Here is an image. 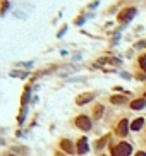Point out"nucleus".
<instances>
[{
	"label": "nucleus",
	"instance_id": "9",
	"mask_svg": "<svg viewBox=\"0 0 146 156\" xmlns=\"http://www.w3.org/2000/svg\"><path fill=\"white\" fill-rule=\"evenodd\" d=\"M93 100V94H89V93H86V94H81V96L78 98V105H84V103H88Z\"/></svg>",
	"mask_w": 146,
	"mask_h": 156
},
{
	"label": "nucleus",
	"instance_id": "3",
	"mask_svg": "<svg viewBox=\"0 0 146 156\" xmlns=\"http://www.w3.org/2000/svg\"><path fill=\"white\" fill-rule=\"evenodd\" d=\"M134 14H136V9H124V11L119 14V21L120 22H127V21H131L132 17H134Z\"/></svg>",
	"mask_w": 146,
	"mask_h": 156
},
{
	"label": "nucleus",
	"instance_id": "6",
	"mask_svg": "<svg viewBox=\"0 0 146 156\" xmlns=\"http://www.w3.org/2000/svg\"><path fill=\"white\" fill-rule=\"evenodd\" d=\"M60 148H62L64 151H67V153H74V146H72V142H71V141H67V139H64L62 142H60Z\"/></svg>",
	"mask_w": 146,
	"mask_h": 156
},
{
	"label": "nucleus",
	"instance_id": "2",
	"mask_svg": "<svg viewBox=\"0 0 146 156\" xmlns=\"http://www.w3.org/2000/svg\"><path fill=\"white\" fill-rule=\"evenodd\" d=\"M76 125H78L79 129H83V130H89V129H91V120H89L88 117L81 115V117L76 119Z\"/></svg>",
	"mask_w": 146,
	"mask_h": 156
},
{
	"label": "nucleus",
	"instance_id": "4",
	"mask_svg": "<svg viewBox=\"0 0 146 156\" xmlns=\"http://www.w3.org/2000/svg\"><path fill=\"white\" fill-rule=\"evenodd\" d=\"M127 124H129V122H127V120H120V122H119V127H117V134H119V135H125V134H127V129H129V125H127Z\"/></svg>",
	"mask_w": 146,
	"mask_h": 156
},
{
	"label": "nucleus",
	"instance_id": "1",
	"mask_svg": "<svg viewBox=\"0 0 146 156\" xmlns=\"http://www.w3.org/2000/svg\"><path fill=\"white\" fill-rule=\"evenodd\" d=\"M131 144L127 142H120L119 146H115L114 149H112V156H129L131 154Z\"/></svg>",
	"mask_w": 146,
	"mask_h": 156
},
{
	"label": "nucleus",
	"instance_id": "7",
	"mask_svg": "<svg viewBox=\"0 0 146 156\" xmlns=\"http://www.w3.org/2000/svg\"><path fill=\"white\" fill-rule=\"evenodd\" d=\"M146 107V100H136V101L131 103V108L132 110H141V108Z\"/></svg>",
	"mask_w": 146,
	"mask_h": 156
},
{
	"label": "nucleus",
	"instance_id": "15",
	"mask_svg": "<svg viewBox=\"0 0 146 156\" xmlns=\"http://www.w3.org/2000/svg\"><path fill=\"white\" fill-rule=\"evenodd\" d=\"M55 156H64V154H62V153H57V154H55Z\"/></svg>",
	"mask_w": 146,
	"mask_h": 156
},
{
	"label": "nucleus",
	"instance_id": "10",
	"mask_svg": "<svg viewBox=\"0 0 146 156\" xmlns=\"http://www.w3.org/2000/svg\"><path fill=\"white\" fill-rule=\"evenodd\" d=\"M143 124H144V120H143V119H136L134 122L131 124V129H132V130H139L141 127H143Z\"/></svg>",
	"mask_w": 146,
	"mask_h": 156
},
{
	"label": "nucleus",
	"instance_id": "13",
	"mask_svg": "<svg viewBox=\"0 0 146 156\" xmlns=\"http://www.w3.org/2000/svg\"><path fill=\"white\" fill-rule=\"evenodd\" d=\"M139 64H141V69H143V70L146 72V55H143V57H141Z\"/></svg>",
	"mask_w": 146,
	"mask_h": 156
},
{
	"label": "nucleus",
	"instance_id": "5",
	"mask_svg": "<svg viewBox=\"0 0 146 156\" xmlns=\"http://www.w3.org/2000/svg\"><path fill=\"white\" fill-rule=\"evenodd\" d=\"M78 153H81V154L88 153V141H86V137L79 139V142H78Z\"/></svg>",
	"mask_w": 146,
	"mask_h": 156
},
{
	"label": "nucleus",
	"instance_id": "16",
	"mask_svg": "<svg viewBox=\"0 0 146 156\" xmlns=\"http://www.w3.org/2000/svg\"><path fill=\"white\" fill-rule=\"evenodd\" d=\"M7 156H14V154H7Z\"/></svg>",
	"mask_w": 146,
	"mask_h": 156
},
{
	"label": "nucleus",
	"instance_id": "11",
	"mask_svg": "<svg viewBox=\"0 0 146 156\" xmlns=\"http://www.w3.org/2000/svg\"><path fill=\"white\" fill-rule=\"evenodd\" d=\"M101 113H103V107H101V105H96V107L93 108L95 119H100V117H101Z\"/></svg>",
	"mask_w": 146,
	"mask_h": 156
},
{
	"label": "nucleus",
	"instance_id": "14",
	"mask_svg": "<svg viewBox=\"0 0 146 156\" xmlns=\"http://www.w3.org/2000/svg\"><path fill=\"white\" fill-rule=\"evenodd\" d=\"M136 156H146V154H144V153H138Z\"/></svg>",
	"mask_w": 146,
	"mask_h": 156
},
{
	"label": "nucleus",
	"instance_id": "12",
	"mask_svg": "<svg viewBox=\"0 0 146 156\" xmlns=\"http://www.w3.org/2000/svg\"><path fill=\"white\" fill-rule=\"evenodd\" d=\"M110 139V135H105V137H101V139L98 141V142H96V144H95V148H96V149H101V148H103L105 146V142H107V141Z\"/></svg>",
	"mask_w": 146,
	"mask_h": 156
},
{
	"label": "nucleus",
	"instance_id": "8",
	"mask_svg": "<svg viewBox=\"0 0 146 156\" xmlns=\"http://www.w3.org/2000/svg\"><path fill=\"white\" fill-rule=\"evenodd\" d=\"M110 101L114 103V105H122V103L127 101V98L122 96V94H117V96H110Z\"/></svg>",
	"mask_w": 146,
	"mask_h": 156
}]
</instances>
